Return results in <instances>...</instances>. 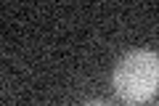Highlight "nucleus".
Wrapping results in <instances>:
<instances>
[{"label":"nucleus","instance_id":"f257e3e1","mask_svg":"<svg viewBox=\"0 0 159 106\" xmlns=\"http://www.w3.org/2000/svg\"><path fill=\"white\" fill-rule=\"evenodd\" d=\"M114 93L127 104L148 101L159 85V58L154 50H130L119 58L111 74Z\"/></svg>","mask_w":159,"mask_h":106},{"label":"nucleus","instance_id":"f03ea898","mask_svg":"<svg viewBox=\"0 0 159 106\" xmlns=\"http://www.w3.org/2000/svg\"><path fill=\"white\" fill-rule=\"evenodd\" d=\"M82 106H111V104H106V101H88V104H82Z\"/></svg>","mask_w":159,"mask_h":106}]
</instances>
